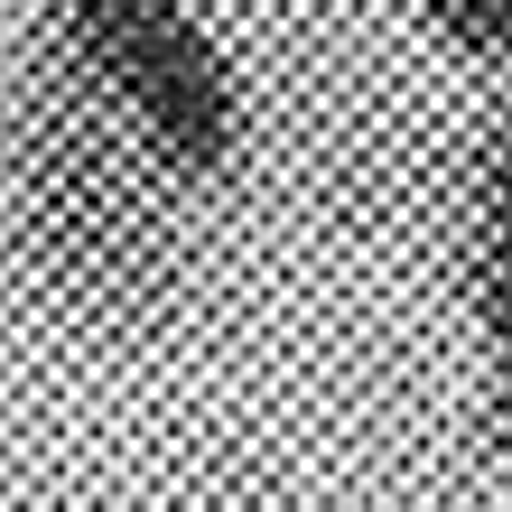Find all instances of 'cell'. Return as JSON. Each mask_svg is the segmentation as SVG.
Segmentation results:
<instances>
[{
	"label": "cell",
	"mask_w": 512,
	"mask_h": 512,
	"mask_svg": "<svg viewBox=\"0 0 512 512\" xmlns=\"http://www.w3.org/2000/svg\"><path fill=\"white\" fill-rule=\"evenodd\" d=\"M419 28L466 56V66H512V0H410Z\"/></svg>",
	"instance_id": "4"
},
{
	"label": "cell",
	"mask_w": 512,
	"mask_h": 512,
	"mask_svg": "<svg viewBox=\"0 0 512 512\" xmlns=\"http://www.w3.org/2000/svg\"><path fill=\"white\" fill-rule=\"evenodd\" d=\"M47 38L131 112L177 187H224L252 149V94L196 0H47Z\"/></svg>",
	"instance_id": "2"
},
{
	"label": "cell",
	"mask_w": 512,
	"mask_h": 512,
	"mask_svg": "<svg viewBox=\"0 0 512 512\" xmlns=\"http://www.w3.org/2000/svg\"><path fill=\"white\" fill-rule=\"evenodd\" d=\"M177 177L131 131V112L38 28L0 94V205L10 252L75 326H159L187 280Z\"/></svg>",
	"instance_id": "1"
},
{
	"label": "cell",
	"mask_w": 512,
	"mask_h": 512,
	"mask_svg": "<svg viewBox=\"0 0 512 512\" xmlns=\"http://www.w3.org/2000/svg\"><path fill=\"white\" fill-rule=\"evenodd\" d=\"M457 224H466V289H475V326L494 345L485 373V447L512 457V94L475 122L466 140V177H457Z\"/></svg>",
	"instance_id": "3"
}]
</instances>
